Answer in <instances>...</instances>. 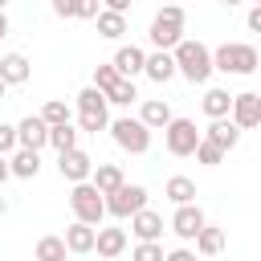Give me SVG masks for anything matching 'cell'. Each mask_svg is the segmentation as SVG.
<instances>
[{"label": "cell", "instance_id": "6da1fadb", "mask_svg": "<svg viewBox=\"0 0 261 261\" xmlns=\"http://www.w3.org/2000/svg\"><path fill=\"white\" fill-rule=\"evenodd\" d=\"M171 61H175V73L179 77H188L192 86H204L216 69H212V49L204 45V41H192V37H184L175 49H171Z\"/></svg>", "mask_w": 261, "mask_h": 261}, {"label": "cell", "instance_id": "7a4b0ae2", "mask_svg": "<svg viewBox=\"0 0 261 261\" xmlns=\"http://www.w3.org/2000/svg\"><path fill=\"white\" fill-rule=\"evenodd\" d=\"M257 65H261V57H257V45H249V41H224L212 49V69H220V73L249 77V73H257Z\"/></svg>", "mask_w": 261, "mask_h": 261}, {"label": "cell", "instance_id": "3957f363", "mask_svg": "<svg viewBox=\"0 0 261 261\" xmlns=\"http://www.w3.org/2000/svg\"><path fill=\"white\" fill-rule=\"evenodd\" d=\"M184 24H188V12L184 4H163L155 16H151V29H147V41L155 49H175L184 41Z\"/></svg>", "mask_w": 261, "mask_h": 261}, {"label": "cell", "instance_id": "277c9868", "mask_svg": "<svg viewBox=\"0 0 261 261\" xmlns=\"http://www.w3.org/2000/svg\"><path fill=\"white\" fill-rule=\"evenodd\" d=\"M106 130H110L114 147H118V151H126V155H143V151H151V130L139 122V114H135V118H130V114H122V118L106 122Z\"/></svg>", "mask_w": 261, "mask_h": 261}, {"label": "cell", "instance_id": "5b68a950", "mask_svg": "<svg viewBox=\"0 0 261 261\" xmlns=\"http://www.w3.org/2000/svg\"><path fill=\"white\" fill-rule=\"evenodd\" d=\"M69 208H73V220H82V224H102V216H106V200H102V192L90 184V179H82V184H73L69 188Z\"/></svg>", "mask_w": 261, "mask_h": 261}, {"label": "cell", "instance_id": "8992f818", "mask_svg": "<svg viewBox=\"0 0 261 261\" xmlns=\"http://www.w3.org/2000/svg\"><path fill=\"white\" fill-rule=\"evenodd\" d=\"M102 200H106V212H110L114 220H126V216H135L139 208H147V188L122 179V184H118L114 192H106Z\"/></svg>", "mask_w": 261, "mask_h": 261}, {"label": "cell", "instance_id": "52a82bcc", "mask_svg": "<svg viewBox=\"0 0 261 261\" xmlns=\"http://www.w3.org/2000/svg\"><path fill=\"white\" fill-rule=\"evenodd\" d=\"M196 143H200L196 122H192V118H175V114H171V122L163 126V147H167V155L188 159V155L196 151Z\"/></svg>", "mask_w": 261, "mask_h": 261}, {"label": "cell", "instance_id": "ba28073f", "mask_svg": "<svg viewBox=\"0 0 261 261\" xmlns=\"http://www.w3.org/2000/svg\"><path fill=\"white\" fill-rule=\"evenodd\" d=\"M228 118H232L241 130H253V126L261 122V94H257V90L232 94V102H228Z\"/></svg>", "mask_w": 261, "mask_h": 261}, {"label": "cell", "instance_id": "9c48e42d", "mask_svg": "<svg viewBox=\"0 0 261 261\" xmlns=\"http://www.w3.org/2000/svg\"><path fill=\"white\" fill-rule=\"evenodd\" d=\"M90 171H94V159H90L82 147H69V151L57 155V175H61V179L82 184V179H90Z\"/></svg>", "mask_w": 261, "mask_h": 261}, {"label": "cell", "instance_id": "30bf717a", "mask_svg": "<svg viewBox=\"0 0 261 261\" xmlns=\"http://www.w3.org/2000/svg\"><path fill=\"white\" fill-rule=\"evenodd\" d=\"M16 147H29V151H45L49 147V126L41 114H24L16 122Z\"/></svg>", "mask_w": 261, "mask_h": 261}, {"label": "cell", "instance_id": "8fae6325", "mask_svg": "<svg viewBox=\"0 0 261 261\" xmlns=\"http://www.w3.org/2000/svg\"><path fill=\"white\" fill-rule=\"evenodd\" d=\"M94 253L102 257V261H114V257H122L126 253V228H118V224H98L94 228Z\"/></svg>", "mask_w": 261, "mask_h": 261}, {"label": "cell", "instance_id": "7c38bea8", "mask_svg": "<svg viewBox=\"0 0 261 261\" xmlns=\"http://www.w3.org/2000/svg\"><path fill=\"white\" fill-rule=\"evenodd\" d=\"M200 228H204V212H200V204H196V200H192V204H175V216H171V232H175L179 241H192Z\"/></svg>", "mask_w": 261, "mask_h": 261}, {"label": "cell", "instance_id": "4fadbf2b", "mask_svg": "<svg viewBox=\"0 0 261 261\" xmlns=\"http://www.w3.org/2000/svg\"><path fill=\"white\" fill-rule=\"evenodd\" d=\"M200 139L216 143V147H220V151L228 155V151H232V147L241 143V126H237L232 118H212V122H208V130H200Z\"/></svg>", "mask_w": 261, "mask_h": 261}, {"label": "cell", "instance_id": "5bb4252c", "mask_svg": "<svg viewBox=\"0 0 261 261\" xmlns=\"http://www.w3.org/2000/svg\"><path fill=\"white\" fill-rule=\"evenodd\" d=\"M130 220V232L139 237V241H159L163 237V216L155 212V208H139L135 216H126Z\"/></svg>", "mask_w": 261, "mask_h": 261}, {"label": "cell", "instance_id": "9a60e30c", "mask_svg": "<svg viewBox=\"0 0 261 261\" xmlns=\"http://www.w3.org/2000/svg\"><path fill=\"white\" fill-rule=\"evenodd\" d=\"M29 77H33V65H29L24 53H4L0 57V82L4 86H24Z\"/></svg>", "mask_w": 261, "mask_h": 261}, {"label": "cell", "instance_id": "2e32d148", "mask_svg": "<svg viewBox=\"0 0 261 261\" xmlns=\"http://www.w3.org/2000/svg\"><path fill=\"white\" fill-rule=\"evenodd\" d=\"M143 61H147V53H143L139 45H118L110 65L118 69V77H139V73H143Z\"/></svg>", "mask_w": 261, "mask_h": 261}, {"label": "cell", "instance_id": "e0dca14e", "mask_svg": "<svg viewBox=\"0 0 261 261\" xmlns=\"http://www.w3.org/2000/svg\"><path fill=\"white\" fill-rule=\"evenodd\" d=\"M143 73H147L155 86L171 82V77H175V61H171V49H155V53H147V61H143Z\"/></svg>", "mask_w": 261, "mask_h": 261}, {"label": "cell", "instance_id": "ac0fdd59", "mask_svg": "<svg viewBox=\"0 0 261 261\" xmlns=\"http://www.w3.org/2000/svg\"><path fill=\"white\" fill-rule=\"evenodd\" d=\"M139 122H143L147 130H163V126L171 122V106H167V98H143V106H139Z\"/></svg>", "mask_w": 261, "mask_h": 261}, {"label": "cell", "instance_id": "d6986e66", "mask_svg": "<svg viewBox=\"0 0 261 261\" xmlns=\"http://www.w3.org/2000/svg\"><path fill=\"white\" fill-rule=\"evenodd\" d=\"M8 171L16 179H37L41 175V151H29V147H16L8 155Z\"/></svg>", "mask_w": 261, "mask_h": 261}, {"label": "cell", "instance_id": "ffe728a7", "mask_svg": "<svg viewBox=\"0 0 261 261\" xmlns=\"http://www.w3.org/2000/svg\"><path fill=\"white\" fill-rule=\"evenodd\" d=\"M65 249L69 253H94V224H82V220H73L69 228H65Z\"/></svg>", "mask_w": 261, "mask_h": 261}, {"label": "cell", "instance_id": "44dd1931", "mask_svg": "<svg viewBox=\"0 0 261 261\" xmlns=\"http://www.w3.org/2000/svg\"><path fill=\"white\" fill-rule=\"evenodd\" d=\"M192 241H196V253H200V257L224 253V228H216V224H208V220H204V228H200Z\"/></svg>", "mask_w": 261, "mask_h": 261}, {"label": "cell", "instance_id": "7402d4cb", "mask_svg": "<svg viewBox=\"0 0 261 261\" xmlns=\"http://www.w3.org/2000/svg\"><path fill=\"white\" fill-rule=\"evenodd\" d=\"M122 179H126V175H122V167H118V163H94V171H90V184H94L102 196H106V192H114Z\"/></svg>", "mask_w": 261, "mask_h": 261}, {"label": "cell", "instance_id": "603a6c76", "mask_svg": "<svg viewBox=\"0 0 261 261\" xmlns=\"http://www.w3.org/2000/svg\"><path fill=\"white\" fill-rule=\"evenodd\" d=\"M94 24H98V37H106V41H118L126 33V16L122 12H110V8H98Z\"/></svg>", "mask_w": 261, "mask_h": 261}, {"label": "cell", "instance_id": "cb8c5ba5", "mask_svg": "<svg viewBox=\"0 0 261 261\" xmlns=\"http://www.w3.org/2000/svg\"><path fill=\"white\" fill-rule=\"evenodd\" d=\"M228 102H232V94H228V90H220V86H208V90H204V98H200V106H204V114H208V118H228Z\"/></svg>", "mask_w": 261, "mask_h": 261}, {"label": "cell", "instance_id": "d4e9b609", "mask_svg": "<svg viewBox=\"0 0 261 261\" xmlns=\"http://www.w3.org/2000/svg\"><path fill=\"white\" fill-rule=\"evenodd\" d=\"M163 196H167L171 204H192V200H196V179H188V175H171V179L163 184Z\"/></svg>", "mask_w": 261, "mask_h": 261}, {"label": "cell", "instance_id": "484cf974", "mask_svg": "<svg viewBox=\"0 0 261 261\" xmlns=\"http://www.w3.org/2000/svg\"><path fill=\"white\" fill-rule=\"evenodd\" d=\"M77 114H102V118H110V110H106V94H102L98 86H86V90L77 94Z\"/></svg>", "mask_w": 261, "mask_h": 261}, {"label": "cell", "instance_id": "4316f807", "mask_svg": "<svg viewBox=\"0 0 261 261\" xmlns=\"http://www.w3.org/2000/svg\"><path fill=\"white\" fill-rule=\"evenodd\" d=\"M139 98V90H135V77H118L110 90H106V106H130Z\"/></svg>", "mask_w": 261, "mask_h": 261}, {"label": "cell", "instance_id": "83f0119b", "mask_svg": "<svg viewBox=\"0 0 261 261\" xmlns=\"http://www.w3.org/2000/svg\"><path fill=\"white\" fill-rule=\"evenodd\" d=\"M41 118H45V126H61V122H73V110L65 98H49L41 106Z\"/></svg>", "mask_w": 261, "mask_h": 261}, {"label": "cell", "instance_id": "f1b7e54d", "mask_svg": "<svg viewBox=\"0 0 261 261\" xmlns=\"http://www.w3.org/2000/svg\"><path fill=\"white\" fill-rule=\"evenodd\" d=\"M77 135H82V130H77L73 122H61V126H49V147H53V151L61 155V151H69V147H77Z\"/></svg>", "mask_w": 261, "mask_h": 261}, {"label": "cell", "instance_id": "f546056e", "mask_svg": "<svg viewBox=\"0 0 261 261\" xmlns=\"http://www.w3.org/2000/svg\"><path fill=\"white\" fill-rule=\"evenodd\" d=\"M33 257H37V261H65V257H69V249H65V241H61V237H41Z\"/></svg>", "mask_w": 261, "mask_h": 261}, {"label": "cell", "instance_id": "4dcf8cb0", "mask_svg": "<svg viewBox=\"0 0 261 261\" xmlns=\"http://www.w3.org/2000/svg\"><path fill=\"white\" fill-rule=\"evenodd\" d=\"M192 155H196V163H204V167H220V163H224V151H220L216 143H208V139H200Z\"/></svg>", "mask_w": 261, "mask_h": 261}, {"label": "cell", "instance_id": "1f68e13d", "mask_svg": "<svg viewBox=\"0 0 261 261\" xmlns=\"http://www.w3.org/2000/svg\"><path fill=\"white\" fill-rule=\"evenodd\" d=\"M130 261H163V245L159 241H139L130 249Z\"/></svg>", "mask_w": 261, "mask_h": 261}, {"label": "cell", "instance_id": "d6a6232c", "mask_svg": "<svg viewBox=\"0 0 261 261\" xmlns=\"http://www.w3.org/2000/svg\"><path fill=\"white\" fill-rule=\"evenodd\" d=\"M114 82H118V69H114L110 61H106V65H94V82H90V86H98V90L106 94V90H110Z\"/></svg>", "mask_w": 261, "mask_h": 261}, {"label": "cell", "instance_id": "836d02e7", "mask_svg": "<svg viewBox=\"0 0 261 261\" xmlns=\"http://www.w3.org/2000/svg\"><path fill=\"white\" fill-rule=\"evenodd\" d=\"M106 122H110V118H102V114H77V130H86V135L106 130Z\"/></svg>", "mask_w": 261, "mask_h": 261}, {"label": "cell", "instance_id": "e575fe53", "mask_svg": "<svg viewBox=\"0 0 261 261\" xmlns=\"http://www.w3.org/2000/svg\"><path fill=\"white\" fill-rule=\"evenodd\" d=\"M12 151H16V126L0 122V155H12Z\"/></svg>", "mask_w": 261, "mask_h": 261}, {"label": "cell", "instance_id": "d590c367", "mask_svg": "<svg viewBox=\"0 0 261 261\" xmlns=\"http://www.w3.org/2000/svg\"><path fill=\"white\" fill-rule=\"evenodd\" d=\"M98 8H102V0H77L73 16H77V20H94V16H98Z\"/></svg>", "mask_w": 261, "mask_h": 261}, {"label": "cell", "instance_id": "8d00e7d4", "mask_svg": "<svg viewBox=\"0 0 261 261\" xmlns=\"http://www.w3.org/2000/svg\"><path fill=\"white\" fill-rule=\"evenodd\" d=\"M245 24H249V33H261V4H253V8H249Z\"/></svg>", "mask_w": 261, "mask_h": 261}, {"label": "cell", "instance_id": "74e56055", "mask_svg": "<svg viewBox=\"0 0 261 261\" xmlns=\"http://www.w3.org/2000/svg\"><path fill=\"white\" fill-rule=\"evenodd\" d=\"M73 8H77V0H53V12L57 16H73Z\"/></svg>", "mask_w": 261, "mask_h": 261}, {"label": "cell", "instance_id": "f35d334b", "mask_svg": "<svg viewBox=\"0 0 261 261\" xmlns=\"http://www.w3.org/2000/svg\"><path fill=\"white\" fill-rule=\"evenodd\" d=\"M130 4H135V0H102V8H110V12H122V16L130 12Z\"/></svg>", "mask_w": 261, "mask_h": 261}, {"label": "cell", "instance_id": "ab89813d", "mask_svg": "<svg viewBox=\"0 0 261 261\" xmlns=\"http://www.w3.org/2000/svg\"><path fill=\"white\" fill-rule=\"evenodd\" d=\"M163 261H196V253L192 249H171V253H163Z\"/></svg>", "mask_w": 261, "mask_h": 261}, {"label": "cell", "instance_id": "60d3db41", "mask_svg": "<svg viewBox=\"0 0 261 261\" xmlns=\"http://www.w3.org/2000/svg\"><path fill=\"white\" fill-rule=\"evenodd\" d=\"M12 179V171H8V155H0V188Z\"/></svg>", "mask_w": 261, "mask_h": 261}, {"label": "cell", "instance_id": "b9f144b4", "mask_svg": "<svg viewBox=\"0 0 261 261\" xmlns=\"http://www.w3.org/2000/svg\"><path fill=\"white\" fill-rule=\"evenodd\" d=\"M4 37H8V16L0 12V41H4Z\"/></svg>", "mask_w": 261, "mask_h": 261}, {"label": "cell", "instance_id": "7bdbcfd3", "mask_svg": "<svg viewBox=\"0 0 261 261\" xmlns=\"http://www.w3.org/2000/svg\"><path fill=\"white\" fill-rule=\"evenodd\" d=\"M220 4H224V8H232V4H241V0H220Z\"/></svg>", "mask_w": 261, "mask_h": 261}, {"label": "cell", "instance_id": "ee69618b", "mask_svg": "<svg viewBox=\"0 0 261 261\" xmlns=\"http://www.w3.org/2000/svg\"><path fill=\"white\" fill-rule=\"evenodd\" d=\"M4 212H8V204H4V196H0V216H4Z\"/></svg>", "mask_w": 261, "mask_h": 261}, {"label": "cell", "instance_id": "f6af8a7d", "mask_svg": "<svg viewBox=\"0 0 261 261\" xmlns=\"http://www.w3.org/2000/svg\"><path fill=\"white\" fill-rule=\"evenodd\" d=\"M4 94H8V86H4V82H0V98H4Z\"/></svg>", "mask_w": 261, "mask_h": 261}, {"label": "cell", "instance_id": "bcb514c9", "mask_svg": "<svg viewBox=\"0 0 261 261\" xmlns=\"http://www.w3.org/2000/svg\"><path fill=\"white\" fill-rule=\"evenodd\" d=\"M4 4H8V0H0V12H4Z\"/></svg>", "mask_w": 261, "mask_h": 261}, {"label": "cell", "instance_id": "7dc6e473", "mask_svg": "<svg viewBox=\"0 0 261 261\" xmlns=\"http://www.w3.org/2000/svg\"><path fill=\"white\" fill-rule=\"evenodd\" d=\"M167 4H179V0H167Z\"/></svg>", "mask_w": 261, "mask_h": 261}]
</instances>
